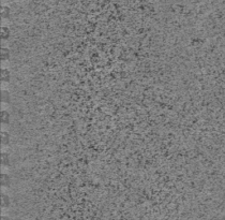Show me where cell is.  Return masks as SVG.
Instances as JSON below:
<instances>
[{"instance_id":"obj_4","label":"cell","mask_w":225,"mask_h":220,"mask_svg":"<svg viewBox=\"0 0 225 220\" xmlns=\"http://www.w3.org/2000/svg\"><path fill=\"white\" fill-rule=\"evenodd\" d=\"M1 140H2V144L3 145H8L9 141H10V138H9L7 132H2L1 133Z\"/></svg>"},{"instance_id":"obj_5","label":"cell","mask_w":225,"mask_h":220,"mask_svg":"<svg viewBox=\"0 0 225 220\" xmlns=\"http://www.w3.org/2000/svg\"><path fill=\"white\" fill-rule=\"evenodd\" d=\"M1 161H2V163L4 164V165H8L9 164V156H8V154H2V156H1Z\"/></svg>"},{"instance_id":"obj_7","label":"cell","mask_w":225,"mask_h":220,"mask_svg":"<svg viewBox=\"0 0 225 220\" xmlns=\"http://www.w3.org/2000/svg\"><path fill=\"white\" fill-rule=\"evenodd\" d=\"M9 100H10V96H9V94L7 91H2V101L9 102Z\"/></svg>"},{"instance_id":"obj_6","label":"cell","mask_w":225,"mask_h":220,"mask_svg":"<svg viewBox=\"0 0 225 220\" xmlns=\"http://www.w3.org/2000/svg\"><path fill=\"white\" fill-rule=\"evenodd\" d=\"M9 58V51L7 48H3L1 51V59H3V60H7Z\"/></svg>"},{"instance_id":"obj_9","label":"cell","mask_w":225,"mask_h":220,"mask_svg":"<svg viewBox=\"0 0 225 220\" xmlns=\"http://www.w3.org/2000/svg\"><path fill=\"white\" fill-rule=\"evenodd\" d=\"M1 32H3V35H1L2 38H3V39H7V38H8V32H9V30H8L7 28H3Z\"/></svg>"},{"instance_id":"obj_3","label":"cell","mask_w":225,"mask_h":220,"mask_svg":"<svg viewBox=\"0 0 225 220\" xmlns=\"http://www.w3.org/2000/svg\"><path fill=\"white\" fill-rule=\"evenodd\" d=\"M2 80H4V82H9V80H10V72L7 70V69H3L2 70Z\"/></svg>"},{"instance_id":"obj_8","label":"cell","mask_w":225,"mask_h":220,"mask_svg":"<svg viewBox=\"0 0 225 220\" xmlns=\"http://www.w3.org/2000/svg\"><path fill=\"white\" fill-rule=\"evenodd\" d=\"M2 201H3V205L7 206L9 204V198L5 196V194H2Z\"/></svg>"},{"instance_id":"obj_2","label":"cell","mask_w":225,"mask_h":220,"mask_svg":"<svg viewBox=\"0 0 225 220\" xmlns=\"http://www.w3.org/2000/svg\"><path fill=\"white\" fill-rule=\"evenodd\" d=\"M9 119H10V115H9V113L7 112V111H2V112H1V120H2V122L8 123Z\"/></svg>"},{"instance_id":"obj_10","label":"cell","mask_w":225,"mask_h":220,"mask_svg":"<svg viewBox=\"0 0 225 220\" xmlns=\"http://www.w3.org/2000/svg\"><path fill=\"white\" fill-rule=\"evenodd\" d=\"M2 10H3V13H2V15H3L4 17H7V15H8V9L7 8H3Z\"/></svg>"},{"instance_id":"obj_1","label":"cell","mask_w":225,"mask_h":220,"mask_svg":"<svg viewBox=\"0 0 225 220\" xmlns=\"http://www.w3.org/2000/svg\"><path fill=\"white\" fill-rule=\"evenodd\" d=\"M1 185L4 187H9L10 186V178L7 174H2L1 175Z\"/></svg>"}]
</instances>
